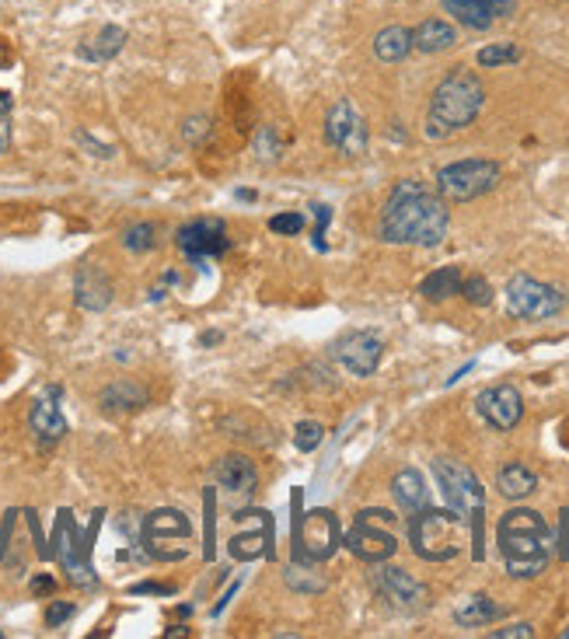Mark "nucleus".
Returning a JSON list of instances; mask_svg holds the SVG:
<instances>
[{"mask_svg": "<svg viewBox=\"0 0 569 639\" xmlns=\"http://www.w3.org/2000/svg\"><path fill=\"white\" fill-rule=\"evenodd\" d=\"M332 353H336V360L353 374V378H371V374L381 367L384 343L374 336V332H350V336H343L336 346H332Z\"/></svg>", "mask_w": 569, "mask_h": 639, "instance_id": "f8f14e48", "label": "nucleus"}, {"mask_svg": "<svg viewBox=\"0 0 569 639\" xmlns=\"http://www.w3.org/2000/svg\"><path fill=\"white\" fill-rule=\"evenodd\" d=\"M154 241H158V227H154L151 220H140V224H133L130 231L123 234V245H126V252H137V255L151 252V248H154Z\"/></svg>", "mask_w": 569, "mask_h": 639, "instance_id": "c756f323", "label": "nucleus"}, {"mask_svg": "<svg viewBox=\"0 0 569 639\" xmlns=\"http://www.w3.org/2000/svg\"><path fill=\"white\" fill-rule=\"evenodd\" d=\"M0 636H4V633H0Z\"/></svg>", "mask_w": 569, "mask_h": 639, "instance_id": "09e8293b", "label": "nucleus"}, {"mask_svg": "<svg viewBox=\"0 0 569 639\" xmlns=\"http://www.w3.org/2000/svg\"><path fill=\"white\" fill-rule=\"evenodd\" d=\"M451 227V213H447V200L423 182H398L391 189L388 203L381 210L378 234L388 245H423L433 248L447 238Z\"/></svg>", "mask_w": 569, "mask_h": 639, "instance_id": "f257e3e1", "label": "nucleus"}, {"mask_svg": "<svg viewBox=\"0 0 569 639\" xmlns=\"http://www.w3.org/2000/svg\"><path fill=\"white\" fill-rule=\"evenodd\" d=\"M210 343H220V332H203V346H210Z\"/></svg>", "mask_w": 569, "mask_h": 639, "instance_id": "49530a36", "label": "nucleus"}, {"mask_svg": "<svg viewBox=\"0 0 569 639\" xmlns=\"http://www.w3.org/2000/svg\"><path fill=\"white\" fill-rule=\"evenodd\" d=\"M496 542H500L507 573L517 580H531L538 573H545V566L552 559V531L538 510H507L500 517V524H496Z\"/></svg>", "mask_w": 569, "mask_h": 639, "instance_id": "f03ea898", "label": "nucleus"}, {"mask_svg": "<svg viewBox=\"0 0 569 639\" xmlns=\"http://www.w3.org/2000/svg\"><path fill=\"white\" fill-rule=\"evenodd\" d=\"M461 269L458 266H444V269H437V273H430L423 283H419V294L426 297V301H433V304H440V301H447V297H454L461 290Z\"/></svg>", "mask_w": 569, "mask_h": 639, "instance_id": "bb28decb", "label": "nucleus"}, {"mask_svg": "<svg viewBox=\"0 0 569 639\" xmlns=\"http://www.w3.org/2000/svg\"><path fill=\"white\" fill-rule=\"evenodd\" d=\"M175 245L186 255L189 262H206V259H220L224 252H231V238H227V224L220 217H196L189 224L179 227L175 234Z\"/></svg>", "mask_w": 569, "mask_h": 639, "instance_id": "1a4fd4ad", "label": "nucleus"}, {"mask_svg": "<svg viewBox=\"0 0 569 639\" xmlns=\"http://www.w3.org/2000/svg\"><path fill=\"white\" fill-rule=\"evenodd\" d=\"M563 639H569V629H566V633H563Z\"/></svg>", "mask_w": 569, "mask_h": 639, "instance_id": "de8ad7c7", "label": "nucleus"}, {"mask_svg": "<svg viewBox=\"0 0 569 639\" xmlns=\"http://www.w3.org/2000/svg\"><path fill=\"white\" fill-rule=\"evenodd\" d=\"M496 489H500V496H507V500H524V496H531L538 489V475L531 472L528 465H521V461H510V465H503L500 475H496Z\"/></svg>", "mask_w": 569, "mask_h": 639, "instance_id": "b1692460", "label": "nucleus"}, {"mask_svg": "<svg viewBox=\"0 0 569 639\" xmlns=\"http://www.w3.org/2000/svg\"><path fill=\"white\" fill-rule=\"evenodd\" d=\"M315 210V248H325V227H329V220H332V210L329 207H322V203H318V207H311Z\"/></svg>", "mask_w": 569, "mask_h": 639, "instance_id": "4c0bfd02", "label": "nucleus"}, {"mask_svg": "<svg viewBox=\"0 0 569 639\" xmlns=\"http://www.w3.org/2000/svg\"><path fill=\"white\" fill-rule=\"evenodd\" d=\"M468 538V521L458 510L444 507H423L416 514H409V542L412 552L426 563H447L465 549Z\"/></svg>", "mask_w": 569, "mask_h": 639, "instance_id": "20e7f679", "label": "nucleus"}, {"mask_svg": "<svg viewBox=\"0 0 569 639\" xmlns=\"http://www.w3.org/2000/svg\"><path fill=\"white\" fill-rule=\"evenodd\" d=\"M412 53V32L402 25H388L374 35V56L381 63H402Z\"/></svg>", "mask_w": 569, "mask_h": 639, "instance_id": "393cba45", "label": "nucleus"}, {"mask_svg": "<svg viewBox=\"0 0 569 639\" xmlns=\"http://www.w3.org/2000/svg\"><path fill=\"white\" fill-rule=\"evenodd\" d=\"M189 535H192L189 517L172 507L154 510L144 524V542H147V549H151V556H158V559H165V542H189Z\"/></svg>", "mask_w": 569, "mask_h": 639, "instance_id": "2eb2a0df", "label": "nucleus"}, {"mask_svg": "<svg viewBox=\"0 0 569 639\" xmlns=\"http://www.w3.org/2000/svg\"><path fill=\"white\" fill-rule=\"evenodd\" d=\"M503 297H507V311L514 318H524V322H542V318H556L559 311L566 308V297L559 294L556 287H549V283L535 280V276L528 273H517L507 280V290H503Z\"/></svg>", "mask_w": 569, "mask_h": 639, "instance_id": "6e6552de", "label": "nucleus"}, {"mask_svg": "<svg viewBox=\"0 0 569 639\" xmlns=\"http://www.w3.org/2000/svg\"><path fill=\"white\" fill-rule=\"evenodd\" d=\"M479 67H510V63H521V49L514 42H493V46L479 49Z\"/></svg>", "mask_w": 569, "mask_h": 639, "instance_id": "c85d7f7f", "label": "nucleus"}, {"mask_svg": "<svg viewBox=\"0 0 569 639\" xmlns=\"http://www.w3.org/2000/svg\"><path fill=\"white\" fill-rule=\"evenodd\" d=\"M112 297H116V287H112L109 273H105L102 266H81L74 276V301L81 311H91V315H98V311H105L112 304Z\"/></svg>", "mask_w": 569, "mask_h": 639, "instance_id": "dca6fc26", "label": "nucleus"}, {"mask_svg": "<svg viewBox=\"0 0 569 639\" xmlns=\"http://www.w3.org/2000/svg\"><path fill=\"white\" fill-rule=\"evenodd\" d=\"M374 584H378L384 601H391V605L398 608H409V612H416V608H423L426 601H430L426 584H419L416 577H409V573L398 570V566H381Z\"/></svg>", "mask_w": 569, "mask_h": 639, "instance_id": "4468645a", "label": "nucleus"}, {"mask_svg": "<svg viewBox=\"0 0 569 639\" xmlns=\"http://www.w3.org/2000/svg\"><path fill=\"white\" fill-rule=\"evenodd\" d=\"M433 475H437V486L444 493L447 507L458 510L465 521H472V531L479 535V517L486 510V489H482L479 475L458 458H437Z\"/></svg>", "mask_w": 569, "mask_h": 639, "instance_id": "39448f33", "label": "nucleus"}, {"mask_svg": "<svg viewBox=\"0 0 569 639\" xmlns=\"http://www.w3.org/2000/svg\"><path fill=\"white\" fill-rule=\"evenodd\" d=\"M11 109H14V98L7 95V91H0V119H4V116H7V112H11Z\"/></svg>", "mask_w": 569, "mask_h": 639, "instance_id": "37998d69", "label": "nucleus"}, {"mask_svg": "<svg viewBox=\"0 0 569 639\" xmlns=\"http://www.w3.org/2000/svg\"><path fill=\"white\" fill-rule=\"evenodd\" d=\"M500 165L486 158H465L454 161V165L440 168L437 172V193L447 203H468L479 200V196L493 193L496 182H500Z\"/></svg>", "mask_w": 569, "mask_h": 639, "instance_id": "423d86ee", "label": "nucleus"}, {"mask_svg": "<svg viewBox=\"0 0 569 639\" xmlns=\"http://www.w3.org/2000/svg\"><path fill=\"white\" fill-rule=\"evenodd\" d=\"M346 549L364 563H384L395 556L398 538H395V517L388 510H364L346 531Z\"/></svg>", "mask_w": 569, "mask_h": 639, "instance_id": "0eeeda50", "label": "nucleus"}, {"mask_svg": "<svg viewBox=\"0 0 569 639\" xmlns=\"http://www.w3.org/2000/svg\"><path fill=\"white\" fill-rule=\"evenodd\" d=\"M11 49H7V42H0V67H11Z\"/></svg>", "mask_w": 569, "mask_h": 639, "instance_id": "c03bdc74", "label": "nucleus"}, {"mask_svg": "<svg viewBox=\"0 0 569 639\" xmlns=\"http://www.w3.org/2000/svg\"><path fill=\"white\" fill-rule=\"evenodd\" d=\"M213 482L224 486L227 493L252 496L255 486H259V472H255V465L245 458V454H224V458L213 465Z\"/></svg>", "mask_w": 569, "mask_h": 639, "instance_id": "a211bd4d", "label": "nucleus"}, {"mask_svg": "<svg viewBox=\"0 0 569 639\" xmlns=\"http://www.w3.org/2000/svg\"><path fill=\"white\" fill-rule=\"evenodd\" d=\"M325 144L346 158H360L367 151V123L350 98H339L325 116Z\"/></svg>", "mask_w": 569, "mask_h": 639, "instance_id": "9d476101", "label": "nucleus"}, {"mask_svg": "<svg viewBox=\"0 0 569 639\" xmlns=\"http://www.w3.org/2000/svg\"><path fill=\"white\" fill-rule=\"evenodd\" d=\"M255 154H259L262 161H276V158H280V140H276L273 126H262V130L255 133Z\"/></svg>", "mask_w": 569, "mask_h": 639, "instance_id": "f704fd0d", "label": "nucleus"}, {"mask_svg": "<svg viewBox=\"0 0 569 639\" xmlns=\"http://www.w3.org/2000/svg\"><path fill=\"white\" fill-rule=\"evenodd\" d=\"M325 440V426L322 423H315V420H304V423H297V430H294V447L301 454H311L318 444Z\"/></svg>", "mask_w": 569, "mask_h": 639, "instance_id": "2f4dec72", "label": "nucleus"}, {"mask_svg": "<svg viewBox=\"0 0 569 639\" xmlns=\"http://www.w3.org/2000/svg\"><path fill=\"white\" fill-rule=\"evenodd\" d=\"M535 636V629L528 626V622H514V626L507 629H493V639H531Z\"/></svg>", "mask_w": 569, "mask_h": 639, "instance_id": "58836bf2", "label": "nucleus"}, {"mask_svg": "<svg viewBox=\"0 0 569 639\" xmlns=\"http://www.w3.org/2000/svg\"><path fill=\"white\" fill-rule=\"evenodd\" d=\"M391 496L405 514H416V510L430 507V489H426L423 475L416 468H402V472L391 479Z\"/></svg>", "mask_w": 569, "mask_h": 639, "instance_id": "412c9836", "label": "nucleus"}, {"mask_svg": "<svg viewBox=\"0 0 569 639\" xmlns=\"http://www.w3.org/2000/svg\"><path fill=\"white\" fill-rule=\"evenodd\" d=\"M165 283H175V273H168V276H165ZM151 297H154V301H161V297H165V287H154V290H151Z\"/></svg>", "mask_w": 569, "mask_h": 639, "instance_id": "a18cd8bd", "label": "nucleus"}, {"mask_svg": "<svg viewBox=\"0 0 569 639\" xmlns=\"http://www.w3.org/2000/svg\"><path fill=\"white\" fill-rule=\"evenodd\" d=\"M311 566H315V563H304V559H297V563L287 570V584L294 587V591H301V594H322L325 591V577H318Z\"/></svg>", "mask_w": 569, "mask_h": 639, "instance_id": "cd10ccee", "label": "nucleus"}, {"mask_svg": "<svg viewBox=\"0 0 569 639\" xmlns=\"http://www.w3.org/2000/svg\"><path fill=\"white\" fill-rule=\"evenodd\" d=\"M458 46V28L444 18H426L412 28V49L419 53H444V49Z\"/></svg>", "mask_w": 569, "mask_h": 639, "instance_id": "aec40b11", "label": "nucleus"}, {"mask_svg": "<svg viewBox=\"0 0 569 639\" xmlns=\"http://www.w3.org/2000/svg\"><path fill=\"white\" fill-rule=\"evenodd\" d=\"M262 545H273V528L262 531V535H245V538H234L231 542V552L238 559H252L262 552Z\"/></svg>", "mask_w": 569, "mask_h": 639, "instance_id": "473e14b6", "label": "nucleus"}, {"mask_svg": "<svg viewBox=\"0 0 569 639\" xmlns=\"http://www.w3.org/2000/svg\"><path fill=\"white\" fill-rule=\"evenodd\" d=\"M461 297H465L468 304H475V308H486V304H493V287H489L486 276L472 273V276H461Z\"/></svg>", "mask_w": 569, "mask_h": 639, "instance_id": "7c9ffc66", "label": "nucleus"}, {"mask_svg": "<svg viewBox=\"0 0 569 639\" xmlns=\"http://www.w3.org/2000/svg\"><path fill=\"white\" fill-rule=\"evenodd\" d=\"M339 545V524L329 510H315L301 524L294 521V556L304 563H322L336 552Z\"/></svg>", "mask_w": 569, "mask_h": 639, "instance_id": "9b49d317", "label": "nucleus"}, {"mask_svg": "<svg viewBox=\"0 0 569 639\" xmlns=\"http://www.w3.org/2000/svg\"><path fill=\"white\" fill-rule=\"evenodd\" d=\"M67 619H74V605H70V601H53V605L46 608V626L49 629L63 626Z\"/></svg>", "mask_w": 569, "mask_h": 639, "instance_id": "e433bc0d", "label": "nucleus"}, {"mask_svg": "<svg viewBox=\"0 0 569 639\" xmlns=\"http://www.w3.org/2000/svg\"><path fill=\"white\" fill-rule=\"evenodd\" d=\"M482 105H486V84L479 81V74L468 67H454L430 98V130L426 133L444 137V133L465 130L475 123Z\"/></svg>", "mask_w": 569, "mask_h": 639, "instance_id": "7ed1b4c3", "label": "nucleus"}, {"mask_svg": "<svg viewBox=\"0 0 569 639\" xmlns=\"http://www.w3.org/2000/svg\"><path fill=\"white\" fill-rule=\"evenodd\" d=\"M269 231L276 234H301L304 231V213H276V217H269Z\"/></svg>", "mask_w": 569, "mask_h": 639, "instance_id": "c9c22d12", "label": "nucleus"}, {"mask_svg": "<svg viewBox=\"0 0 569 639\" xmlns=\"http://www.w3.org/2000/svg\"><path fill=\"white\" fill-rule=\"evenodd\" d=\"M133 594H175L172 584H137Z\"/></svg>", "mask_w": 569, "mask_h": 639, "instance_id": "ea45409f", "label": "nucleus"}, {"mask_svg": "<svg viewBox=\"0 0 569 639\" xmlns=\"http://www.w3.org/2000/svg\"><path fill=\"white\" fill-rule=\"evenodd\" d=\"M28 426L42 444H56V440L67 437V416L60 409V388H46V395L32 402V413H28Z\"/></svg>", "mask_w": 569, "mask_h": 639, "instance_id": "f3484780", "label": "nucleus"}, {"mask_svg": "<svg viewBox=\"0 0 569 639\" xmlns=\"http://www.w3.org/2000/svg\"><path fill=\"white\" fill-rule=\"evenodd\" d=\"M147 402H151V395H147L144 385H137V381H112V385L102 388V409L105 413H137V409H144Z\"/></svg>", "mask_w": 569, "mask_h": 639, "instance_id": "4be33fe9", "label": "nucleus"}, {"mask_svg": "<svg viewBox=\"0 0 569 639\" xmlns=\"http://www.w3.org/2000/svg\"><path fill=\"white\" fill-rule=\"evenodd\" d=\"M210 133H213V119L210 116H189V119H182V140H186V144H203Z\"/></svg>", "mask_w": 569, "mask_h": 639, "instance_id": "72a5a7b5", "label": "nucleus"}, {"mask_svg": "<svg viewBox=\"0 0 569 639\" xmlns=\"http://www.w3.org/2000/svg\"><path fill=\"white\" fill-rule=\"evenodd\" d=\"M7 147H11V123H7V116L0 119V158L7 154Z\"/></svg>", "mask_w": 569, "mask_h": 639, "instance_id": "79ce46f5", "label": "nucleus"}, {"mask_svg": "<svg viewBox=\"0 0 569 639\" xmlns=\"http://www.w3.org/2000/svg\"><path fill=\"white\" fill-rule=\"evenodd\" d=\"M123 46H126V28H119V25H105L102 32H98L95 39L84 42V46L77 49V53H81L84 60L102 63V60H112V56H116Z\"/></svg>", "mask_w": 569, "mask_h": 639, "instance_id": "a878e982", "label": "nucleus"}, {"mask_svg": "<svg viewBox=\"0 0 569 639\" xmlns=\"http://www.w3.org/2000/svg\"><path fill=\"white\" fill-rule=\"evenodd\" d=\"M475 409H479V416L493 426V430L507 433V430H514V426L521 423L524 399H521V392H517L514 385H493V388H486V392H479Z\"/></svg>", "mask_w": 569, "mask_h": 639, "instance_id": "ddd939ff", "label": "nucleus"}, {"mask_svg": "<svg viewBox=\"0 0 569 639\" xmlns=\"http://www.w3.org/2000/svg\"><path fill=\"white\" fill-rule=\"evenodd\" d=\"M503 608L496 605L489 594H472V598H465L458 608H454V622L465 629H479V626H489V622L503 619Z\"/></svg>", "mask_w": 569, "mask_h": 639, "instance_id": "5701e85b", "label": "nucleus"}, {"mask_svg": "<svg viewBox=\"0 0 569 639\" xmlns=\"http://www.w3.org/2000/svg\"><path fill=\"white\" fill-rule=\"evenodd\" d=\"M56 591V580L53 577H35L32 580V594H53Z\"/></svg>", "mask_w": 569, "mask_h": 639, "instance_id": "a19ab883", "label": "nucleus"}, {"mask_svg": "<svg viewBox=\"0 0 569 639\" xmlns=\"http://www.w3.org/2000/svg\"><path fill=\"white\" fill-rule=\"evenodd\" d=\"M447 11L454 14V18L461 21V25L468 28H489L496 18H503V14L514 11V0H444Z\"/></svg>", "mask_w": 569, "mask_h": 639, "instance_id": "6ab92c4d", "label": "nucleus"}]
</instances>
